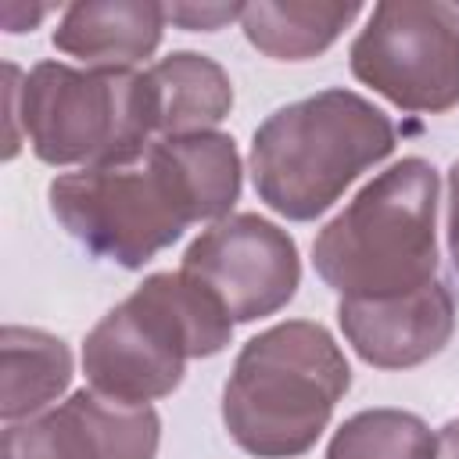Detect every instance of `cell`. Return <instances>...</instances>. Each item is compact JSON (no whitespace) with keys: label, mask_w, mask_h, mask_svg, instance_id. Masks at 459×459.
Wrapping results in <instances>:
<instances>
[{"label":"cell","mask_w":459,"mask_h":459,"mask_svg":"<svg viewBox=\"0 0 459 459\" xmlns=\"http://www.w3.org/2000/svg\"><path fill=\"white\" fill-rule=\"evenodd\" d=\"M4 72L11 126L4 158L18 154V122L43 165H136L158 140V100L147 72L75 68L65 61H39L25 75L7 61Z\"/></svg>","instance_id":"obj_1"},{"label":"cell","mask_w":459,"mask_h":459,"mask_svg":"<svg viewBox=\"0 0 459 459\" xmlns=\"http://www.w3.org/2000/svg\"><path fill=\"white\" fill-rule=\"evenodd\" d=\"M391 151V118L362 93L330 86L276 108L255 129L247 172L265 208L290 222H312Z\"/></svg>","instance_id":"obj_2"},{"label":"cell","mask_w":459,"mask_h":459,"mask_svg":"<svg viewBox=\"0 0 459 459\" xmlns=\"http://www.w3.org/2000/svg\"><path fill=\"white\" fill-rule=\"evenodd\" d=\"M351 387V366L323 323L287 319L255 333L222 387V423L255 459H298Z\"/></svg>","instance_id":"obj_3"},{"label":"cell","mask_w":459,"mask_h":459,"mask_svg":"<svg viewBox=\"0 0 459 459\" xmlns=\"http://www.w3.org/2000/svg\"><path fill=\"white\" fill-rule=\"evenodd\" d=\"M441 176L427 158L377 172L312 240L316 276L341 298H398L437 280Z\"/></svg>","instance_id":"obj_4"},{"label":"cell","mask_w":459,"mask_h":459,"mask_svg":"<svg viewBox=\"0 0 459 459\" xmlns=\"http://www.w3.org/2000/svg\"><path fill=\"white\" fill-rule=\"evenodd\" d=\"M226 305L190 273H151L82 341L86 384L115 402L169 398L190 359H212L233 341Z\"/></svg>","instance_id":"obj_5"},{"label":"cell","mask_w":459,"mask_h":459,"mask_svg":"<svg viewBox=\"0 0 459 459\" xmlns=\"http://www.w3.org/2000/svg\"><path fill=\"white\" fill-rule=\"evenodd\" d=\"M54 219L90 255L122 269H143L172 247L204 212L161 140L136 165L61 172L47 186Z\"/></svg>","instance_id":"obj_6"},{"label":"cell","mask_w":459,"mask_h":459,"mask_svg":"<svg viewBox=\"0 0 459 459\" xmlns=\"http://www.w3.org/2000/svg\"><path fill=\"white\" fill-rule=\"evenodd\" d=\"M351 75L402 111L441 115L459 104V18L452 4L384 0L348 50Z\"/></svg>","instance_id":"obj_7"},{"label":"cell","mask_w":459,"mask_h":459,"mask_svg":"<svg viewBox=\"0 0 459 459\" xmlns=\"http://www.w3.org/2000/svg\"><path fill=\"white\" fill-rule=\"evenodd\" d=\"M179 269L201 280L226 305L233 323L276 316L301 283L294 237L255 212H237L212 222L190 240Z\"/></svg>","instance_id":"obj_8"},{"label":"cell","mask_w":459,"mask_h":459,"mask_svg":"<svg viewBox=\"0 0 459 459\" xmlns=\"http://www.w3.org/2000/svg\"><path fill=\"white\" fill-rule=\"evenodd\" d=\"M158 445L161 416L154 405L79 387L47 412L7 423L0 459H154Z\"/></svg>","instance_id":"obj_9"},{"label":"cell","mask_w":459,"mask_h":459,"mask_svg":"<svg viewBox=\"0 0 459 459\" xmlns=\"http://www.w3.org/2000/svg\"><path fill=\"white\" fill-rule=\"evenodd\" d=\"M337 323L344 341L366 366L412 369L441 355L455 333V298L441 280L398 298L337 301Z\"/></svg>","instance_id":"obj_10"},{"label":"cell","mask_w":459,"mask_h":459,"mask_svg":"<svg viewBox=\"0 0 459 459\" xmlns=\"http://www.w3.org/2000/svg\"><path fill=\"white\" fill-rule=\"evenodd\" d=\"M165 22L154 0H79L61 11L50 43L86 68H133L158 50Z\"/></svg>","instance_id":"obj_11"},{"label":"cell","mask_w":459,"mask_h":459,"mask_svg":"<svg viewBox=\"0 0 459 459\" xmlns=\"http://www.w3.org/2000/svg\"><path fill=\"white\" fill-rule=\"evenodd\" d=\"M75 362L61 337L39 326L7 323L0 330V416L4 423L47 412L72 384Z\"/></svg>","instance_id":"obj_12"},{"label":"cell","mask_w":459,"mask_h":459,"mask_svg":"<svg viewBox=\"0 0 459 459\" xmlns=\"http://www.w3.org/2000/svg\"><path fill=\"white\" fill-rule=\"evenodd\" d=\"M359 14V0H251L240 11V29L273 61H308L330 50Z\"/></svg>","instance_id":"obj_13"},{"label":"cell","mask_w":459,"mask_h":459,"mask_svg":"<svg viewBox=\"0 0 459 459\" xmlns=\"http://www.w3.org/2000/svg\"><path fill=\"white\" fill-rule=\"evenodd\" d=\"M158 100V136L208 133L233 108L226 68L197 50H172L147 68Z\"/></svg>","instance_id":"obj_14"},{"label":"cell","mask_w":459,"mask_h":459,"mask_svg":"<svg viewBox=\"0 0 459 459\" xmlns=\"http://www.w3.org/2000/svg\"><path fill=\"white\" fill-rule=\"evenodd\" d=\"M326 459H437V434L409 409H362L333 430Z\"/></svg>","instance_id":"obj_15"},{"label":"cell","mask_w":459,"mask_h":459,"mask_svg":"<svg viewBox=\"0 0 459 459\" xmlns=\"http://www.w3.org/2000/svg\"><path fill=\"white\" fill-rule=\"evenodd\" d=\"M244 4H165V18L186 32H215L240 22Z\"/></svg>","instance_id":"obj_16"},{"label":"cell","mask_w":459,"mask_h":459,"mask_svg":"<svg viewBox=\"0 0 459 459\" xmlns=\"http://www.w3.org/2000/svg\"><path fill=\"white\" fill-rule=\"evenodd\" d=\"M445 233H448V258L459 276V161L448 169V212H445Z\"/></svg>","instance_id":"obj_17"},{"label":"cell","mask_w":459,"mask_h":459,"mask_svg":"<svg viewBox=\"0 0 459 459\" xmlns=\"http://www.w3.org/2000/svg\"><path fill=\"white\" fill-rule=\"evenodd\" d=\"M47 14H50V7H25V4H4V11H0L7 32H25Z\"/></svg>","instance_id":"obj_18"},{"label":"cell","mask_w":459,"mask_h":459,"mask_svg":"<svg viewBox=\"0 0 459 459\" xmlns=\"http://www.w3.org/2000/svg\"><path fill=\"white\" fill-rule=\"evenodd\" d=\"M437 459H459V420H448L437 430Z\"/></svg>","instance_id":"obj_19"},{"label":"cell","mask_w":459,"mask_h":459,"mask_svg":"<svg viewBox=\"0 0 459 459\" xmlns=\"http://www.w3.org/2000/svg\"><path fill=\"white\" fill-rule=\"evenodd\" d=\"M452 7H455V18H459V4H452Z\"/></svg>","instance_id":"obj_20"}]
</instances>
